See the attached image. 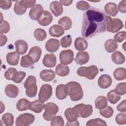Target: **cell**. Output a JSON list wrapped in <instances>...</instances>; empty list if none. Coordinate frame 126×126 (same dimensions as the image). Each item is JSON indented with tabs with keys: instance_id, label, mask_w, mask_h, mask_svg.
<instances>
[{
	"instance_id": "1",
	"label": "cell",
	"mask_w": 126,
	"mask_h": 126,
	"mask_svg": "<svg viewBox=\"0 0 126 126\" xmlns=\"http://www.w3.org/2000/svg\"><path fill=\"white\" fill-rule=\"evenodd\" d=\"M107 29L106 15L101 10L92 8L83 15L81 34L89 39L97 34L104 32Z\"/></svg>"
},
{
	"instance_id": "2",
	"label": "cell",
	"mask_w": 126,
	"mask_h": 126,
	"mask_svg": "<svg viewBox=\"0 0 126 126\" xmlns=\"http://www.w3.org/2000/svg\"><path fill=\"white\" fill-rule=\"evenodd\" d=\"M67 94L72 101L81 100L83 96V92L80 84L75 81L68 82L66 85Z\"/></svg>"
},
{
	"instance_id": "3",
	"label": "cell",
	"mask_w": 126,
	"mask_h": 126,
	"mask_svg": "<svg viewBox=\"0 0 126 126\" xmlns=\"http://www.w3.org/2000/svg\"><path fill=\"white\" fill-rule=\"evenodd\" d=\"M99 70L97 67L94 65H92L88 67L81 66L77 71V74L81 76L84 77L89 80L94 79L98 73Z\"/></svg>"
},
{
	"instance_id": "4",
	"label": "cell",
	"mask_w": 126,
	"mask_h": 126,
	"mask_svg": "<svg viewBox=\"0 0 126 126\" xmlns=\"http://www.w3.org/2000/svg\"><path fill=\"white\" fill-rule=\"evenodd\" d=\"M24 87L26 89V95L30 97H34L37 91L36 86V80L34 76H29L24 83Z\"/></svg>"
},
{
	"instance_id": "5",
	"label": "cell",
	"mask_w": 126,
	"mask_h": 126,
	"mask_svg": "<svg viewBox=\"0 0 126 126\" xmlns=\"http://www.w3.org/2000/svg\"><path fill=\"white\" fill-rule=\"evenodd\" d=\"M73 111L78 117L85 118L91 116L93 113V107L90 104H79L73 107Z\"/></svg>"
},
{
	"instance_id": "6",
	"label": "cell",
	"mask_w": 126,
	"mask_h": 126,
	"mask_svg": "<svg viewBox=\"0 0 126 126\" xmlns=\"http://www.w3.org/2000/svg\"><path fill=\"white\" fill-rule=\"evenodd\" d=\"M107 21V31L114 33L122 29L124 25L123 22L118 18L112 19L109 16H106Z\"/></svg>"
},
{
	"instance_id": "7",
	"label": "cell",
	"mask_w": 126,
	"mask_h": 126,
	"mask_svg": "<svg viewBox=\"0 0 126 126\" xmlns=\"http://www.w3.org/2000/svg\"><path fill=\"white\" fill-rule=\"evenodd\" d=\"M45 112L43 114V118L47 121H51L59 111V107L57 104L53 102H48L45 104Z\"/></svg>"
},
{
	"instance_id": "8",
	"label": "cell",
	"mask_w": 126,
	"mask_h": 126,
	"mask_svg": "<svg viewBox=\"0 0 126 126\" xmlns=\"http://www.w3.org/2000/svg\"><path fill=\"white\" fill-rule=\"evenodd\" d=\"M35 120L34 116L30 113H24L20 115L16 119V126H28L32 124Z\"/></svg>"
},
{
	"instance_id": "9",
	"label": "cell",
	"mask_w": 126,
	"mask_h": 126,
	"mask_svg": "<svg viewBox=\"0 0 126 126\" xmlns=\"http://www.w3.org/2000/svg\"><path fill=\"white\" fill-rule=\"evenodd\" d=\"M52 94V87L47 84L42 85L40 88L39 94L38 99L42 102L47 101Z\"/></svg>"
},
{
	"instance_id": "10",
	"label": "cell",
	"mask_w": 126,
	"mask_h": 126,
	"mask_svg": "<svg viewBox=\"0 0 126 126\" xmlns=\"http://www.w3.org/2000/svg\"><path fill=\"white\" fill-rule=\"evenodd\" d=\"M74 59V53L70 49L63 50L60 54V61L61 63L67 65L71 63Z\"/></svg>"
},
{
	"instance_id": "11",
	"label": "cell",
	"mask_w": 126,
	"mask_h": 126,
	"mask_svg": "<svg viewBox=\"0 0 126 126\" xmlns=\"http://www.w3.org/2000/svg\"><path fill=\"white\" fill-rule=\"evenodd\" d=\"M43 8L41 5L36 4L32 7L29 12V16L33 20H38L42 15Z\"/></svg>"
},
{
	"instance_id": "12",
	"label": "cell",
	"mask_w": 126,
	"mask_h": 126,
	"mask_svg": "<svg viewBox=\"0 0 126 126\" xmlns=\"http://www.w3.org/2000/svg\"><path fill=\"white\" fill-rule=\"evenodd\" d=\"M60 43L58 39L51 38L49 39L45 44V48L49 52L53 53L56 52L60 48Z\"/></svg>"
},
{
	"instance_id": "13",
	"label": "cell",
	"mask_w": 126,
	"mask_h": 126,
	"mask_svg": "<svg viewBox=\"0 0 126 126\" xmlns=\"http://www.w3.org/2000/svg\"><path fill=\"white\" fill-rule=\"evenodd\" d=\"M53 21V16L47 10H44L40 18L37 20L38 23L42 26L49 25Z\"/></svg>"
},
{
	"instance_id": "14",
	"label": "cell",
	"mask_w": 126,
	"mask_h": 126,
	"mask_svg": "<svg viewBox=\"0 0 126 126\" xmlns=\"http://www.w3.org/2000/svg\"><path fill=\"white\" fill-rule=\"evenodd\" d=\"M57 63L56 56L53 54H46L42 60L43 64L47 67H53Z\"/></svg>"
},
{
	"instance_id": "15",
	"label": "cell",
	"mask_w": 126,
	"mask_h": 126,
	"mask_svg": "<svg viewBox=\"0 0 126 126\" xmlns=\"http://www.w3.org/2000/svg\"><path fill=\"white\" fill-rule=\"evenodd\" d=\"M112 80L111 77L107 74L101 75L98 80V85L102 89H107L112 84Z\"/></svg>"
},
{
	"instance_id": "16",
	"label": "cell",
	"mask_w": 126,
	"mask_h": 126,
	"mask_svg": "<svg viewBox=\"0 0 126 126\" xmlns=\"http://www.w3.org/2000/svg\"><path fill=\"white\" fill-rule=\"evenodd\" d=\"M6 95L10 98L16 97L19 94L18 88L13 84L7 85L4 89Z\"/></svg>"
},
{
	"instance_id": "17",
	"label": "cell",
	"mask_w": 126,
	"mask_h": 126,
	"mask_svg": "<svg viewBox=\"0 0 126 126\" xmlns=\"http://www.w3.org/2000/svg\"><path fill=\"white\" fill-rule=\"evenodd\" d=\"M50 9L52 13L56 17L61 15L63 12L62 4L58 1H54L50 3Z\"/></svg>"
},
{
	"instance_id": "18",
	"label": "cell",
	"mask_w": 126,
	"mask_h": 126,
	"mask_svg": "<svg viewBox=\"0 0 126 126\" xmlns=\"http://www.w3.org/2000/svg\"><path fill=\"white\" fill-rule=\"evenodd\" d=\"M16 52L19 55L25 54L28 49V43L23 40H18L15 42Z\"/></svg>"
},
{
	"instance_id": "19",
	"label": "cell",
	"mask_w": 126,
	"mask_h": 126,
	"mask_svg": "<svg viewBox=\"0 0 126 126\" xmlns=\"http://www.w3.org/2000/svg\"><path fill=\"white\" fill-rule=\"evenodd\" d=\"M89 58L88 53L85 51H80L77 53L75 58V61L78 64L83 65L89 61Z\"/></svg>"
},
{
	"instance_id": "20",
	"label": "cell",
	"mask_w": 126,
	"mask_h": 126,
	"mask_svg": "<svg viewBox=\"0 0 126 126\" xmlns=\"http://www.w3.org/2000/svg\"><path fill=\"white\" fill-rule=\"evenodd\" d=\"M55 72L51 69H44L40 73L41 79L45 82L52 81L55 77Z\"/></svg>"
},
{
	"instance_id": "21",
	"label": "cell",
	"mask_w": 126,
	"mask_h": 126,
	"mask_svg": "<svg viewBox=\"0 0 126 126\" xmlns=\"http://www.w3.org/2000/svg\"><path fill=\"white\" fill-rule=\"evenodd\" d=\"M56 95L60 100L64 99L68 95L67 89L65 85L60 84L56 89Z\"/></svg>"
},
{
	"instance_id": "22",
	"label": "cell",
	"mask_w": 126,
	"mask_h": 126,
	"mask_svg": "<svg viewBox=\"0 0 126 126\" xmlns=\"http://www.w3.org/2000/svg\"><path fill=\"white\" fill-rule=\"evenodd\" d=\"M44 102H42L39 99L30 102L29 109L36 113H39L42 112L44 107Z\"/></svg>"
},
{
	"instance_id": "23",
	"label": "cell",
	"mask_w": 126,
	"mask_h": 126,
	"mask_svg": "<svg viewBox=\"0 0 126 126\" xmlns=\"http://www.w3.org/2000/svg\"><path fill=\"white\" fill-rule=\"evenodd\" d=\"M19 54L16 52L8 53L6 56V62L11 65H17L19 61Z\"/></svg>"
},
{
	"instance_id": "24",
	"label": "cell",
	"mask_w": 126,
	"mask_h": 126,
	"mask_svg": "<svg viewBox=\"0 0 126 126\" xmlns=\"http://www.w3.org/2000/svg\"><path fill=\"white\" fill-rule=\"evenodd\" d=\"M42 50L39 46H33L29 51L28 55H30L33 59L34 63H37L41 55Z\"/></svg>"
},
{
	"instance_id": "25",
	"label": "cell",
	"mask_w": 126,
	"mask_h": 126,
	"mask_svg": "<svg viewBox=\"0 0 126 126\" xmlns=\"http://www.w3.org/2000/svg\"><path fill=\"white\" fill-rule=\"evenodd\" d=\"M105 12L111 16H115L118 13L117 5L113 2H108L104 6Z\"/></svg>"
},
{
	"instance_id": "26",
	"label": "cell",
	"mask_w": 126,
	"mask_h": 126,
	"mask_svg": "<svg viewBox=\"0 0 126 126\" xmlns=\"http://www.w3.org/2000/svg\"><path fill=\"white\" fill-rule=\"evenodd\" d=\"M49 32L52 36L56 37H59L64 33V29L58 25H54L51 27L49 30Z\"/></svg>"
},
{
	"instance_id": "27",
	"label": "cell",
	"mask_w": 126,
	"mask_h": 126,
	"mask_svg": "<svg viewBox=\"0 0 126 126\" xmlns=\"http://www.w3.org/2000/svg\"><path fill=\"white\" fill-rule=\"evenodd\" d=\"M74 47L75 49L80 51H84L88 48V42L84 38L81 37H78L76 38L74 42Z\"/></svg>"
},
{
	"instance_id": "28",
	"label": "cell",
	"mask_w": 126,
	"mask_h": 126,
	"mask_svg": "<svg viewBox=\"0 0 126 126\" xmlns=\"http://www.w3.org/2000/svg\"><path fill=\"white\" fill-rule=\"evenodd\" d=\"M112 61L117 64H121L125 62V57L120 51L114 52L111 55Z\"/></svg>"
},
{
	"instance_id": "29",
	"label": "cell",
	"mask_w": 126,
	"mask_h": 126,
	"mask_svg": "<svg viewBox=\"0 0 126 126\" xmlns=\"http://www.w3.org/2000/svg\"><path fill=\"white\" fill-rule=\"evenodd\" d=\"M56 73L59 76H66L69 73V68L66 65L60 63L56 67Z\"/></svg>"
},
{
	"instance_id": "30",
	"label": "cell",
	"mask_w": 126,
	"mask_h": 126,
	"mask_svg": "<svg viewBox=\"0 0 126 126\" xmlns=\"http://www.w3.org/2000/svg\"><path fill=\"white\" fill-rule=\"evenodd\" d=\"M58 23L64 30H68L72 27V21L71 19L67 16H64L60 18Z\"/></svg>"
},
{
	"instance_id": "31",
	"label": "cell",
	"mask_w": 126,
	"mask_h": 126,
	"mask_svg": "<svg viewBox=\"0 0 126 126\" xmlns=\"http://www.w3.org/2000/svg\"><path fill=\"white\" fill-rule=\"evenodd\" d=\"M107 98L104 96H99L95 100V107L96 109H102L107 106Z\"/></svg>"
},
{
	"instance_id": "32",
	"label": "cell",
	"mask_w": 126,
	"mask_h": 126,
	"mask_svg": "<svg viewBox=\"0 0 126 126\" xmlns=\"http://www.w3.org/2000/svg\"><path fill=\"white\" fill-rule=\"evenodd\" d=\"M118 47V44L112 39L106 40L104 43V48L106 51L108 53H112L115 51Z\"/></svg>"
},
{
	"instance_id": "33",
	"label": "cell",
	"mask_w": 126,
	"mask_h": 126,
	"mask_svg": "<svg viewBox=\"0 0 126 126\" xmlns=\"http://www.w3.org/2000/svg\"><path fill=\"white\" fill-rule=\"evenodd\" d=\"M126 69L124 67L116 68L113 72V76L115 79L118 81L125 80L126 78Z\"/></svg>"
},
{
	"instance_id": "34",
	"label": "cell",
	"mask_w": 126,
	"mask_h": 126,
	"mask_svg": "<svg viewBox=\"0 0 126 126\" xmlns=\"http://www.w3.org/2000/svg\"><path fill=\"white\" fill-rule=\"evenodd\" d=\"M30 102L26 98L20 99L17 102V109L20 111H23L29 109Z\"/></svg>"
},
{
	"instance_id": "35",
	"label": "cell",
	"mask_w": 126,
	"mask_h": 126,
	"mask_svg": "<svg viewBox=\"0 0 126 126\" xmlns=\"http://www.w3.org/2000/svg\"><path fill=\"white\" fill-rule=\"evenodd\" d=\"M34 63L33 59L29 55L22 56L20 61V65L23 67H30L32 66Z\"/></svg>"
},
{
	"instance_id": "36",
	"label": "cell",
	"mask_w": 126,
	"mask_h": 126,
	"mask_svg": "<svg viewBox=\"0 0 126 126\" xmlns=\"http://www.w3.org/2000/svg\"><path fill=\"white\" fill-rule=\"evenodd\" d=\"M107 99L112 104H116L121 99V95L115 90H112L108 92L107 95Z\"/></svg>"
},
{
	"instance_id": "37",
	"label": "cell",
	"mask_w": 126,
	"mask_h": 126,
	"mask_svg": "<svg viewBox=\"0 0 126 126\" xmlns=\"http://www.w3.org/2000/svg\"><path fill=\"white\" fill-rule=\"evenodd\" d=\"M34 36L35 38L40 41H43L47 36V33L45 31L42 29H36L34 31Z\"/></svg>"
},
{
	"instance_id": "38",
	"label": "cell",
	"mask_w": 126,
	"mask_h": 126,
	"mask_svg": "<svg viewBox=\"0 0 126 126\" xmlns=\"http://www.w3.org/2000/svg\"><path fill=\"white\" fill-rule=\"evenodd\" d=\"M1 121L6 126H11L14 123V117L9 113H6L1 117Z\"/></svg>"
},
{
	"instance_id": "39",
	"label": "cell",
	"mask_w": 126,
	"mask_h": 126,
	"mask_svg": "<svg viewBox=\"0 0 126 126\" xmlns=\"http://www.w3.org/2000/svg\"><path fill=\"white\" fill-rule=\"evenodd\" d=\"M65 116L68 122H74L78 118L75 114L73 108H68L64 112Z\"/></svg>"
},
{
	"instance_id": "40",
	"label": "cell",
	"mask_w": 126,
	"mask_h": 126,
	"mask_svg": "<svg viewBox=\"0 0 126 126\" xmlns=\"http://www.w3.org/2000/svg\"><path fill=\"white\" fill-rule=\"evenodd\" d=\"M114 111L113 108L109 106H107L103 109H100L99 113L100 115L106 118H109L111 117L113 114Z\"/></svg>"
},
{
	"instance_id": "41",
	"label": "cell",
	"mask_w": 126,
	"mask_h": 126,
	"mask_svg": "<svg viewBox=\"0 0 126 126\" xmlns=\"http://www.w3.org/2000/svg\"><path fill=\"white\" fill-rule=\"evenodd\" d=\"M26 73L24 71H17L12 77L11 80L16 83H20L25 77Z\"/></svg>"
},
{
	"instance_id": "42",
	"label": "cell",
	"mask_w": 126,
	"mask_h": 126,
	"mask_svg": "<svg viewBox=\"0 0 126 126\" xmlns=\"http://www.w3.org/2000/svg\"><path fill=\"white\" fill-rule=\"evenodd\" d=\"M86 126H107V124L105 121L99 118H96L94 119H91L88 121L86 123Z\"/></svg>"
},
{
	"instance_id": "43",
	"label": "cell",
	"mask_w": 126,
	"mask_h": 126,
	"mask_svg": "<svg viewBox=\"0 0 126 126\" xmlns=\"http://www.w3.org/2000/svg\"><path fill=\"white\" fill-rule=\"evenodd\" d=\"M27 8L23 7L20 2V1L18 0L17 2L15 3L14 6V10L15 13L17 15H23L24 14L26 11Z\"/></svg>"
},
{
	"instance_id": "44",
	"label": "cell",
	"mask_w": 126,
	"mask_h": 126,
	"mask_svg": "<svg viewBox=\"0 0 126 126\" xmlns=\"http://www.w3.org/2000/svg\"><path fill=\"white\" fill-rule=\"evenodd\" d=\"M72 43V38L70 35H66L61 39V45L63 48L69 47Z\"/></svg>"
},
{
	"instance_id": "45",
	"label": "cell",
	"mask_w": 126,
	"mask_h": 126,
	"mask_svg": "<svg viewBox=\"0 0 126 126\" xmlns=\"http://www.w3.org/2000/svg\"><path fill=\"white\" fill-rule=\"evenodd\" d=\"M50 125L52 126H63L64 125V121L61 116H55L51 121Z\"/></svg>"
},
{
	"instance_id": "46",
	"label": "cell",
	"mask_w": 126,
	"mask_h": 126,
	"mask_svg": "<svg viewBox=\"0 0 126 126\" xmlns=\"http://www.w3.org/2000/svg\"><path fill=\"white\" fill-rule=\"evenodd\" d=\"M115 91L120 95H125L126 93V84L125 82L120 83L117 85Z\"/></svg>"
},
{
	"instance_id": "47",
	"label": "cell",
	"mask_w": 126,
	"mask_h": 126,
	"mask_svg": "<svg viewBox=\"0 0 126 126\" xmlns=\"http://www.w3.org/2000/svg\"><path fill=\"white\" fill-rule=\"evenodd\" d=\"M116 122L119 125H125L126 124V114L125 113L118 114L115 118Z\"/></svg>"
},
{
	"instance_id": "48",
	"label": "cell",
	"mask_w": 126,
	"mask_h": 126,
	"mask_svg": "<svg viewBox=\"0 0 126 126\" xmlns=\"http://www.w3.org/2000/svg\"><path fill=\"white\" fill-rule=\"evenodd\" d=\"M126 38V32L125 31L120 32L116 34L114 37V40L117 42L120 43Z\"/></svg>"
},
{
	"instance_id": "49",
	"label": "cell",
	"mask_w": 126,
	"mask_h": 126,
	"mask_svg": "<svg viewBox=\"0 0 126 126\" xmlns=\"http://www.w3.org/2000/svg\"><path fill=\"white\" fill-rule=\"evenodd\" d=\"M10 30V25L6 21H3L0 25V34L6 33Z\"/></svg>"
},
{
	"instance_id": "50",
	"label": "cell",
	"mask_w": 126,
	"mask_h": 126,
	"mask_svg": "<svg viewBox=\"0 0 126 126\" xmlns=\"http://www.w3.org/2000/svg\"><path fill=\"white\" fill-rule=\"evenodd\" d=\"M20 4L24 7L26 8L33 7L35 3L36 0H22L20 1Z\"/></svg>"
},
{
	"instance_id": "51",
	"label": "cell",
	"mask_w": 126,
	"mask_h": 126,
	"mask_svg": "<svg viewBox=\"0 0 126 126\" xmlns=\"http://www.w3.org/2000/svg\"><path fill=\"white\" fill-rule=\"evenodd\" d=\"M76 8L80 10H86L90 8V4L85 1H79L76 4Z\"/></svg>"
},
{
	"instance_id": "52",
	"label": "cell",
	"mask_w": 126,
	"mask_h": 126,
	"mask_svg": "<svg viewBox=\"0 0 126 126\" xmlns=\"http://www.w3.org/2000/svg\"><path fill=\"white\" fill-rule=\"evenodd\" d=\"M17 72V69L13 67H9L4 73L5 78L8 80H11L12 77L14 74Z\"/></svg>"
},
{
	"instance_id": "53",
	"label": "cell",
	"mask_w": 126,
	"mask_h": 126,
	"mask_svg": "<svg viewBox=\"0 0 126 126\" xmlns=\"http://www.w3.org/2000/svg\"><path fill=\"white\" fill-rule=\"evenodd\" d=\"M12 5V1L9 0H0V7L1 9L7 10L9 9Z\"/></svg>"
},
{
	"instance_id": "54",
	"label": "cell",
	"mask_w": 126,
	"mask_h": 126,
	"mask_svg": "<svg viewBox=\"0 0 126 126\" xmlns=\"http://www.w3.org/2000/svg\"><path fill=\"white\" fill-rule=\"evenodd\" d=\"M117 109L118 111L121 112H126V100L125 99L121 101L117 106Z\"/></svg>"
},
{
	"instance_id": "55",
	"label": "cell",
	"mask_w": 126,
	"mask_h": 126,
	"mask_svg": "<svg viewBox=\"0 0 126 126\" xmlns=\"http://www.w3.org/2000/svg\"><path fill=\"white\" fill-rule=\"evenodd\" d=\"M118 8L121 13H125L126 12V1L125 0L121 1L119 3Z\"/></svg>"
},
{
	"instance_id": "56",
	"label": "cell",
	"mask_w": 126,
	"mask_h": 126,
	"mask_svg": "<svg viewBox=\"0 0 126 126\" xmlns=\"http://www.w3.org/2000/svg\"><path fill=\"white\" fill-rule=\"evenodd\" d=\"M0 46H2L4 45L5 44V43H6L7 41V37L2 34H0Z\"/></svg>"
},
{
	"instance_id": "57",
	"label": "cell",
	"mask_w": 126,
	"mask_h": 126,
	"mask_svg": "<svg viewBox=\"0 0 126 126\" xmlns=\"http://www.w3.org/2000/svg\"><path fill=\"white\" fill-rule=\"evenodd\" d=\"M73 1L72 0H61L60 1V2L64 6H68L70 5L72 3Z\"/></svg>"
},
{
	"instance_id": "58",
	"label": "cell",
	"mask_w": 126,
	"mask_h": 126,
	"mask_svg": "<svg viewBox=\"0 0 126 126\" xmlns=\"http://www.w3.org/2000/svg\"><path fill=\"white\" fill-rule=\"evenodd\" d=\"M79 126V123L78 122V121L77 120H76L74 122H68L66 124V126Z\"/></svg>"
},
{
	"instance_id": "59",
	"label": "cell",
	"mask_w": 126,
	"mask_h": 126,
	"mask_svg": "<svg viewBox=\"0 0 126 126\" xmlns=\"http://www.w3.org/2000/svg\"><path fill=\"white\" fill-rule=\"evenodd\" d=\"M0 104H1V111H0V114L2 113V112L4 110V105L3 104L1 101H0Z\"/></svg>"
}]
</instances>
